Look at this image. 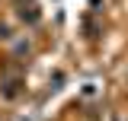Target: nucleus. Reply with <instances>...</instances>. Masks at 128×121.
<instances>
[{"label":"nucleus","mask_w":128,"mask_h":121,"mask_svg":"<svg viewBox=\"0 0 128 121\" xmlns=\"http://www.w3.org/2000/svg\"><path fill=\"white\" fill-rule=\"evenodd\" d=\"M83 96H96V83H86L83 86Z\"/></svg>","instance_id":"obj_2"},{"label":"nucleus","mask_w":128,"mask_h":121,"mask_svg":"<svg viewBox=\"0 0 128 121\" xmlns=\"http://www.w3.org/2000/svg\"><path fill=\"white\" fill-rule=\"evenodd\" d=\"M0 92H3V99H16L19 96V76H6L0 83Z\"/></svg>","instance_id":"obj_1"}]
</instances>
